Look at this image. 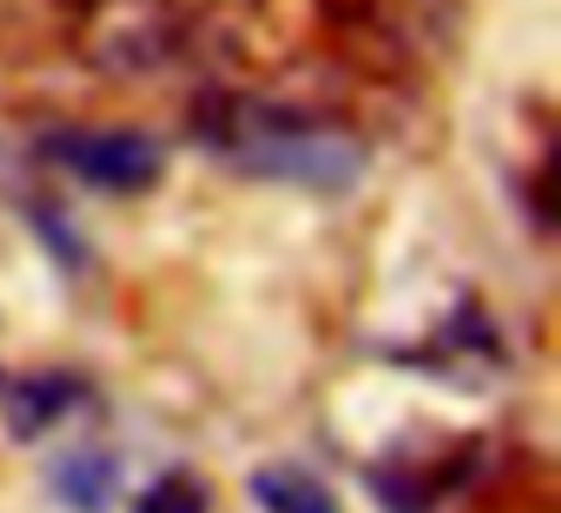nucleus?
Instances as JSON below:
<instances>
[{
  "label": "nucleus",
  "mask_w": 561,
  "mask_h": 513,
  "mask_svg": "<svg viewBox=\"0 0 561 513\" xmlns=\"http://www.w3.org/2000/svg\"><path fill=\"white\" fill-rule=\"evenodd\" d=\"M199 139L218 151V163L260 182H290L314 194H339L363 175L368 151L351 127L320 122L290 103H254V98H211L194 115Z\"/></svg>",
  "instance_id": "f257e3e1"
},
{
  "label": "nucleus",
  "mask_w": 561,
  "mask_h": 513,
  "mask_svg": "<svg viewBox=\"0 0 561 513\" xmlns=\"http://www.w3.org/2000/svg\"><path fill=\"white\" fill-rule=\"evenodd\" d=\"M206 508H211L206 483H199L194 471H163L158 483L134 501V513H206Z\"/></svg>",
  "instance_id": "423d86ee"
},
{
  "label": "nucleus",
  "mask_w": 561,
  "mask_h": 513,
  "mask_svg": "<svg viewBox=\"0 0 561 513\" xmlns=\"http://www.w3.org/2000/svg\"><path fill=\"white\" fill-rule=\"evenodd\" d=\"M254 501L266 513H339L332 489L320 483V477L296 471V465H266V471H254Z\"/></svg>",
  "instance_id": "20e7f679"
},
{
  "label": "nucleus",
  "mask_w": 561,
  "mask_h": 513,
  "mask_svg": "<svg viewBox=\"0 0 561 513\" xmlns=\"http://www.w3.org/2000/svg\"><path fill=\"white\" fill-rule=\"evenodd\" d=\"M73 399H79V387L67 375H43V380H31V387H19L13 404H7L13 435H43L61 411H73Z\"/></svg>",
  "instance_id": "39448f33"
},
{
  "label": "nucleus",
  "mask_w": 561,
  "mask_h": 513,
  "mask_svg": "<svg viewBox=\"0 0 561 513\" xmlns=\"http://www.w3.org/2000/svg\"><path fill=\"white\" fill-rule=\"evenodd\" d=\"M115 459L103 447H73L61 465H55V495L73 513H110L115 501Z\"/></svg>",
  "instance_id": "7ed1b4c3"
},
{
  "label": "nucleus",
  "mask_w": 561,
  "mask_h": 513,
  "mask_svg": "<svg viewBox=\"0 0 561 513\" xmlns=\"http://www.w3.org/2000/svg\"><path fill=\"white\" fill-rule=\"evenodd\" d=\"M55 163L79 182L103 187V194H146L163 175V146L134 127H61L43 139Z\"/></svg>",
  "instance_id": "f03ea898"
}]
</instances>
